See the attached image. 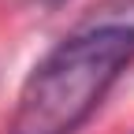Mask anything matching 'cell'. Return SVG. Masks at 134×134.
I'll return each mask as SVG.
<instances>
[{
	"label": "cell",
	"instance_id": "1",
	"mask_svg": "<svg viewBox=\"0 0 134 134\" xmlns=\"http://www.w3.org/2000/svg\"><path fill=\"white\" fill-rule=\"evenodd\" d=\"M134 60V26L100 23L63 37L30 71L11 134H75Z\"/></svg>",
	"mask_w": 134,
	"mask_h": 134
}]
</instances>
